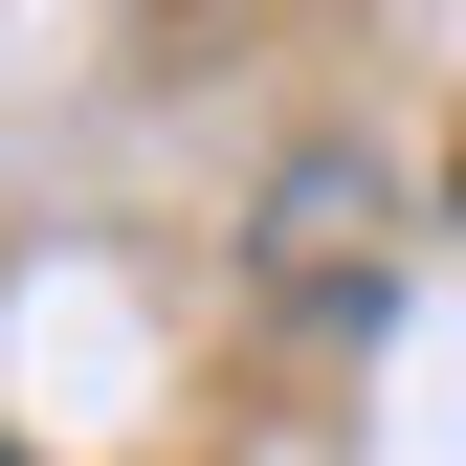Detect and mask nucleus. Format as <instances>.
<instances>
[{
  "mask_svg": "<svg viewBox=\"0 0 466 466\" xmlns=\"http://www.w3.org/2000/svg\"><path fill=\"white\" fill-rule=\"evenodd\" d=\"M0 466H23V444H0Z\"/></svg>",
  "mask_w": 466,
  "mask_h": 466,
  "instance_id": "f257e3e1",
  "label": "nucleus"
}]
</instances>
